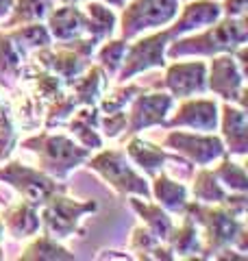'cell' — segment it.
<instances>
[{"label": "cell", "mask_w": 248, "mask_h": 261, "mask_svg": "<svg viewBox=\"0 0 248 261\" xmlns=\"http://www.w3.org/2000/svg\"><path fill=\"white\" fill-rule=\"evenodd\" d=\"M248 39V20L242 18H227L220 22H213V27L198 33L192 37H183L177 42H170L165 48V57L177 59L185 55H222V53H235V48L246 44Z\"/></svg>", "instance_id": "cell-1"}, {"label": "cell", "mask_w": 248, "mask_h": 261, "mask_svg": "<svg viewBox=\"0 0 248 261\" xmlns=\"http://www.w3.org/2000/svg\"><path fill=\"white\" fill-rule=\"evenodd\" d=\"M185 214L194 220L196 224L203 226L205 231V257H209L211 252H218L220 248L235 244L239 250H246V228L242 222V216H237L235 211H231L227 205L222 207H203V205H185Z\"/></svg>", "instance_id": "cell-2"}, {"label": "cell", "mask_w": 248, "mask_h": 261, "mask_svg": "<svg viewBox=\"0 0 248 261\" xmlns=\"http://www.w3.org/2000/svg\"><path fill=\"white\" fill-rule=\"evenodd\" d=\"M24 148L37 152L41 170H44L46 174H53V176H59V178H63L72 168L81 166V163L92 154L89 148L77 146L70 137L48 135V133H41V135L24 140Z\"/></svg>", "instance_id": "cell-3"}, {"label": "cell", "mask_w": 248, "mask_h": 261, "mask_svg": "<svg viewBox=\"0 0 248 261\" xmlns=\"http://www.w3.org/2000/svg\"><path fill=\"white\" fill-rule=\"evenodd\" d=\"M92 211H96V202L72 200L63 196V192H57L41 205L39 224H44V231L53 235L55 240H63L70 238L77 231L81 218L85 214H92Z\"/></svg>", "instance_id": "cell-4"}, {"label": "cell", "mask_w": 248, "mask_h": 261, "mask_svg": "<svg viewBox=\"0 0 248 261\" xmlns=\"http://www.w3.org/2000/svg\"><path fill=\"white\" fill-rule=\"evenodd\" d=\"M179 13V0H133L122 13V39H133L148 29L170 24Z\"/></svg>", "instance_id": "cell-5"}, {"label": "cell", "mask_w": 248, "mask_h": 261, "mask_svg": "<svg viewBox=\"0 0 248 261\" xmlns=\"http://www.w3.org/2000/svg\"><path fill=\"white\" fill-rule=\"evenodd\" d=\"M89 168L96 170L113 190L120 194H139L144 198H151V187L146 178L139 176L127 163V154L122 150H103L96 157L89 159Z\"/></svg>", "instance_id": "cell-6"}, {"label": "cell", "mask_w": 248, "mask_h": 261, "mask_svg": "<svg viewBox=\"0 0 248 261\" xmlns=\"http://www.w3.org/2000/svg\"><path fill=\"white\" fill-rule=\"evenodd\" d=\"M0 181L9 183L13 190L22 194V198L31 205H44L57 192H65L63 185H57L55 178L48 176L44 170H35L29 166H22L18 161H11L0 170Z\"/></svg>", "instance_id": "cell-7"}, {"label": "cell", "mask_w": 248, "mask_h": 261, "mask_svg": "<svg viewBox=\"0 0 248 261\" xmlns=\"http://www.w3.org/2000/svg\"><path fill=\"white\" fill-rule=\"evenodd\" d=\"M170 31L165 29L161 33H155V35H148L144 39H139L133 46H127V53H124L122 65L118 70V79L120 81H129L133 79L139 72H146L151 68H163L165 65V48L172 42Z\"/></svg>", "instance_id": "cell-8"}, {"label": "cell", "mask_w": 248, "mask_h": 261, "mask_svg": "<svg viewBox=\"0 0 248 261\" xmlns=\"http://www.w3.org/2000/svg\"><path fill=\"white\" fill-rule=\"evenodd\" d=\"M246 74L237 65L233 53L213 55L209 65V81L207 87L227 102H239V107L246 109V87H244Z\"/></svg>", "instance_id": "cell-9"}, {"label": "cell", "mask_w": 248, "mask_h": 261, "mask_svg": "<svg viewBox=\"0 0 248 261\" xmlns=\"http://www.w3.org/2000/svg\"><path fill=\"white\" fill-rule=\"evenodd\" d=\"M163 144L168 148H175L179 154H183L189 163H198V166H207V163L216 161L225 154V144L216 135H196L183 133V130H172L163 140Z\"/></svg>", "instance_id": "cell-10"}, {"label": "cell", "mask_w": 248, "mask_h": 261, "mask_svg": "<svg viewBox=\"0 0 248 261\" xmlns=\"http://www.w3.org/2000/svg\"><path fill=\"white\" fill-rule=\"evenodd\" d=\"M131 102H133V107H131V113L127 116V128H129L127 133L135 135L144 128L165 124V116L175 105V98L163 92H155V94L139 92Z\"/></svg>", "instance_id": "cell-11"}, {"label": "cell", "mask_w": 248, "mask_h": 261, "mask_svg": "<svg viewBox=\"0 0 248 261\" xmlns=\"http://www.w3.org/2000/svg\"><path fill=\"white\" fill-rule=\"evenodd\" d=\"M163 87L172 98H189L207 92V65L205 61L172 63L165 70Z\"/></svg>", "instance_id": "cell-12"}, {"label": "cell", "mask_w": 248, "mask_h": 261, "mask_svg": "<svg viewBox=\"0 0 248 261\" xmlns=\"http://www.w3.org/2000/svg\"><path fill=\"white\" fill-rule=\"evenodd\" d=\"M165 126H189L194 130H216L218 126V105L207 98H198V100H185L179 107Z\"/></svg>", "instance_id": "cell-13"}, {"label": "cell", "mask_w": 248, "mask_h": 261, "mask_svg": "<svg viewBox=\"0 0 248 261\" xmlns=\"http://www.w3.org/2000/svg\"><path fill=\"white\" fill-rule=\"evenodd\" d=\"M222 15V9L218 3L213 0H196V3H189L183 7V11L177 18V22L168 29L172 37H181L189 31H196V29H205L209 24L218 22Z\"/></svg>", "instance_id": "cell-14"}, {"label": "cell", "mask_w": 248, "mask_h": 261, "mask_svg": "<svg viewBox=\"0 0 248 261\" xmlns=\"http://www.w3.org/2000/svg\"><path fill=\"white\" fill-rule=\"evenodd\" d=\"M48 33L59 42H72L79 39L83 33H87L85 13L77 9L74 5H61L57 9L48 11Z\"/></svg>", "instance_id": "cell-15"}, {"label": "cell", "mask_w": 248, "mask_h": 261, "mask_svg": "<svg viewBox=\"0 0 248 261\" xmlns=\"http://www.w3.org/2000/svg\"><path fill=\"white\" fill-rule=\"evenodd\" d=\"M222 137L233 154H246L248 150V118L244 107L227 102L222 107Z\"/></svg>", "instance_id": "cell-16"}, {"label": "cell", "mask_w": 248, "mask_h": 261, "mask_svg": "<svg viewBox=\"0 0 248 261\" xmlns=\"http://www.w3.org/2000/svg\"><path fill=\"white\" fill-rule=\"evenodd\" d=\"M5 226L13 238H31L39 231V216L35 211V205L22 200L5 211Z\"/></svg>", "instance_id": "cell-17"}, {"label": "cell", "mask_w": 248, "mask_h": 261, "mask_svg": "<svg viewBox=\"0 0 248 261\" xmlns=\"http://www.w3.org/2000/svg\"><path fill=\"white\" fill-rule=\"evenodd\" d=\"M98 122H101V116H98V111L92 107V105H85V109H81L70 122L72 135L89 150H96V148H101L103 146L101 135L96 133Z\"/></svg>", "instance_id": "cell-18"}, {"label": "cell", "mask_w": 248, "mask_h": 261, "mask_svg": "<svg viewBox=\"0 0 248 261\" xmlns=\"http://www.w3.org/2000/svg\"><path fill=\"white\" fill-rule=\"evenodd\" d=\"M27 50L11 33H0V83L7 79H18Z\"/></svg>", "instance_id": "cell-19"}, {"label": "cell", "mask_w": 248, "mask_h": 261, "mask_svg": "<svg viewBox=\"0 0 248 261\" xmlns=\"http://www.w3.org/2000/svg\"><path fill=\"white\" fill-rule=\"evenodd\" d=\"M127 154L133 159L135 166H139L151 176H155L157 170H159L165 163V159H168V154H165L159 146L144 142V140H139V137H133V140L127 144Z\"/></svg>", "instance_id": "cell-20"}, {"label": "cell", "mask_w": 248, "mask_h": 261, "mask_svg": "<svg viewBox=\"0 0 248 261\" xmlns=\"http://www.w3.org/2000/svg\"><path fill=\"white\" fill-rule=\"evenodd\" d=\"M151 194H155L159 205L165 207L168 211H183L187 205V187L179 181H172V178L165 174L155 176Z\"/></svg>", "instance_id": "cell-21"}, {"label": "cell", "mask_w": 248, "mask_h": 261, "mask_svg": "<svg viewBox=\"0 0 248 261\" xmlns=\"http://www.w3.org/2000/svg\"><path fill=\"white\" fill-rule=\"evenodd\" d=\"M74 87V100L81 102V105H94L98 98H101L103 89L107 85L105 81V70L101 65H94L85 72V76H77L70 83Z\"/></svg>", "instance_id": "cell-22"}, {"label": "cell", "mask_w": 248, "mask_h": 261, "mask_svg": "<svg viewBox=\"0 0 248 261\" xmlns=\"http://www.w3.org/2000/svg\"><path fill=\"white\" fill-rule=\"evenodd\" d=\"M131 207H133L139 216H142L146 228L151 231L155 238H159L161 242L168 240V235L172 231V220L159 205H148V202L139 198H131Z\"/></svg>", "instance_id": "cell-23"}, {"label": "cell", "mask_w": 248, "mask_h": 261, "mask_svg": "<svg viewBox=\"0 0 248 261\" xmlns=\"http://www.w3.org/2000/svg\"><path fill=\"white\" fill-rule=\"evenodd\" d=\"M170 244V250L172 252H179L183 257H192V255H198L203 248H201V240H198V231H196V222L192 218L185 214V222L181 224L179 228L172 226V231L168 235Z\"/></svg>", "instance_id": "cell-24"}, {"label": "cell", "mask_w": 248, "mask_h": 261, "mask_svg": "<svg viewBox=\"0 0 248 261\" xmlns=\"http://www.w3.org/2000/svg\"><path fill=\"white\" fill-rule=\"evenodd\" d=\"M55 0H13L11 18L7 20V27H20V24L41 22L53 9Z\"/></svg>", "instance_id": "cell-25"}, {"label": "cell", "mask_w": 248, "mask_h": 261, "mask_svg": "<svg viewBox=\"0 0 248 261\" xmlns=\"http://www.w3.org/2000/svg\"><path fill=\"white\" fill-rule=\"evenodd\" d=\"M85 22H87V33L96 39L111 37L115 31V13L107 9L103 3H89L85 7Z\"/></svg>", "instance_id": "cell-26"}, {"label": "cell", "mask_w": 248, "mask_h": 261, "mask_svg": "<svg viewBox=\"0 0 248 261\" xmlns=\"http://www.w3.org/2000/svg\"><path fill=\"white\" fill-rule=\"evenodd\" d=\"M131 250L137 252L139 259H172L170 248L161 246V240L148 231L146 226H137L131 238Z\"/></svg>", "instance_id": "cell-27"}, {"label": "cell", "mask_w": 248, "mask_h": 261, "mask_svg": "<svg viewBox=\"0 0 248 261\" xmlns=\"http://www.w3.org/2000/svg\"><path fill=\"white\" fill-rule=\"evenodd\" d=\"M194 196L201 202H209V205H222L227 200V192L222 190V185L218 183L216 174L211 170H201L194 178Z\"/></svg>", "instance_id": "cell-28"}, {"label": "cell", "mask_w": 248, "mask_h": 261, "mask_svg": "<svg viewBox=\"0 0 248 261\" xmlns=\"http://www.w3.org/2000/svg\"><path fill=\"white\" fill-rule=\"evenodd\" d=\"M20 259H39V261H55V259H74L72 252H68L65 248H61L59 244H57V240L53 238V235H41V238H37L35 242L31 244V246L27 248L20 255Z\"/></svg>", "instance_id": "cell-29"}, {"label": "cell", "mask_w": 248, "mask_h": 261, "mask_svg": "<svg viewBox=\"0 0 248 261\" xmlns=\"http://www.w3.org/2000/svg\"><path fill=\"white\" fill-rule=\"evenodd\" d=\"M211 172L216 174L218 181L225 183L231 192L246 194V190H248V178H246V170H244L242 163H233V161L225 159L216 170H211Z\"/></svg>", "instance_id": "cell-30"}, {"label": "cell", "mask_w": 248, "mask_h": 261, "mask_svg": "<svg viewBox=\"0 0 248 261\" xmlns=\"http://www.w3.org/2000/svg\"><path fill=\"white\" fill-rule=\"evenodd\" d=\"M127 39H113V42H107L101 50H98V61H101V68L109 74H118L124 53H127Z\"/></svg>", "instance_id": "cell-31"}, {"label": "cell", "mask_w": 248, "mask_h": 261, "mask_svg": "<svg viewBox=\"0 0 248 261\" xmlns=\"http://www.w3.org/2000/svg\"><path fill=\"white\" fill-rule=\"evenodd\" d=\"M139 92H144V87H139V85H127V87L115 89V92L105 96V100L101 102V111H105V113L120 111V109L127 107V105L133 100Z\"/></svg>", "instance_id": "cell-32"}, {"label": "cell", "mask_w": 248, "mask_h": 261, "mask_svg": "<svg viewBox=\"0 0 248 261\" xmlns=\"http://www.w3.org/2000/svg\"><path fill=\"white\" fill-rule=\"evenodd\" d=\"M13 126H11V118L7 116L5 105H0V161L5 157H9V152L13 148Z\"/></svg>", "instance_id": "cell-33"}, {"label": "cell", "mask_w": 248, "mask_h": 261, "mask_svg": "<svg viewBox=\"0 0 248 261\" xmlns=\"http://www.w3.org/2000/svg\"><path fill=\"white\" fill-rule=\"evenodd\" d=\"M98 126H103L107 137H118L122 130H127V113H124V109L107 113V118L98 122Z\"/></svg>", "instance_id": "cell-34"}, {"label": "cell", "mask_w": 248, "mask_h": 261, "mask_svg": "<svg viewBox=\"0 0 248 261\" xmlns=\"http://www.w3.org/2000/svg\"><path fill=\"white\" fill-rule=\"evenodd\" d=\"M220 9L225 15H229V18H242V15H246L248 0H225Z\"/></svg>", "instance_id": "cell-35"}, {"label": "cell", "mask_w": 248, "mask_h": 261, "mask_svg": "<svg viewBox=\"0 0 248 261\" xmlns=\"http://www.w3.org/2000/svg\"><path fill=\"white\" fill-rule=\"evenodd\" d=\"M11 7H13V0H0V18L9 13Z\"/></svg>", "instance_id": "cell-36"}, {"label": "cell", "mask_w": 248, "mask_h": 261, "mask_svg": "<svg viewBox=\"0 0 248 261\" xmlns=\"http://www.w3.org/2000/svg\"><path fill=\"white\" fill-rule=\"evenodd\" d=\"M101 3H107V5H113V7H122L127 0H101Z\"/></svg>", "instance_id": "cell-37"}, {"label": "cell", "mask_w": 248, "mask_h": 261, "mask_svg": "<svg viewBox=\"0 0 248 261\" xmlns=\"http://www.w3.org/2000/svg\"><path fill=\"white\" fill-rule=\"evenodd\" d=\"M63 5H77V3H81V0H61Z\"/></svg>", "instance_id": "cell-38"}, {"label": "cell", "mask_w": 248, "mask_h": 261, "mask_svg": "<svg viewBox=\"0 0 248 261\" xmlns=\"http://www.w3.org/2000/svg\"><path fill=\"white\" fill-rule=\"evenodd\" d=\"M0 235H3V222H0Z\"/></svg>", "instance_id": "cell-39"}]
</instances>
